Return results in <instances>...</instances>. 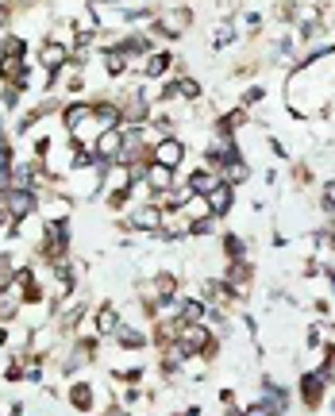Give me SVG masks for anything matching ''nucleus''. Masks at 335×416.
I'll list each match as a JSON object with an SVG mask.
<instances>
[{"label":"nucleus","mask_w":335,"mask_h":416,"mask_svg":"<svg viewBox=\"0 0 335 416\" xmlns=\"http://www.w3.org/2000/svg\"><path fill=\"white\" fill-rule=\"evenodd\" d=\"M151 154H154V162H158V166L174 170V166H181V162H185V143H177V139H158Z\"/></svg>","instance_id":"1"},{"label":"nucleus","mask_w":335,"mask_h":416,"mask_svg":"<svg viewBox=\"0 0 335 416\" xmlns=\"http://www.w3.org/2000/svg\"><path fill=\"white\" fill-rule=\"evenodd\" d=\"M4 208H8L16 220L31 216V212H35V193L31 189H8V193H4Z\"/></svg>","instance_id":"2"},{"label":"nucleus","mask_w":335,"mask_h":416,"mask_svg":"<svg viewBox=\"0 0 335 416\" xmlns=\"http://www.w3.org/2000/svg\"><path fill=\"white\" fill-rule=\"evenodd\" d=\"M204 200H209V212H212V216H227V212H231V205H235V193H231V185H227V182H220Z\"/></svg>","instance_id":"3"},{"label":"nucleus","mask_w":335,"mask_h":416,"mask_svg":"<svg viewBox=\"0 0 335 416\" xmlns=\"http://www.w3.org/2000/svg\"><path fill=\"white\" fill-rule=\"evenodd\" d=\"M127 224L139 227V232H158V224H162V208H154V205L135 208L131 216H127Z\"/></svg>","instance_id":"4"},{"label":"nucleus","mask_w":335,"mask_h":416,"mask_svg":"<svg viewBox=\"0 0 335 416\" xmlns=\"http://www.w3.org/2000/svg\"><path fill=\"white\" fill-rule=\"evenodd\" d=\"M189 19H193V12H189V8H170V12H162V16H158V24H162V31H166V35H181L185 27H189Z\"/></svg>","instance_id":"5"},{"label":"nucleus","mask_w":335,"mask_h":416,"mask_svg":"<svg viewBox=\"0 0 335 416\" xmlns=\"http://www.w3.org/2000/svg\"><path fill=\"white\" fill-rule=\"evenodd\" d=\"M324 382H327V378H324V370H320V374H304V378H301V401H304L309 408H316V405H320Z\"/></svg>","instance_id":"6"},{"label":"nucleus","mask_w":335,"mask_h":416,"mask_svg":"<svg viewBox=\"0 0 335 416\" xmlns=\"http://www.w3.org/2000/svg\"><path fill=\"white\" fill-rule=\"evenodd\" d=\"M216 185H220V174H212V170H197V174L189 177V193H193V197H209Z\"/></svg>","instance_id":"7"},{"label":"nucleus","mask_w":335,"mask_h":416,"mask_svg":"<svg viewBox=\"0 0 335 416\" xmlns=\"http://www.w3.org/2000/svg\"><path fill=\"white\" fill-rule=\"evenodd\" d=\"M92 328H97V335H116L120 332V312L112 305H104L101 312H97V320H92Z\"/></svg>","instance_id":"8"},{"label":"nucleus","mask_w":335,"mask_h":416,"mask_svg":"<svg viewBox=\"0 0 335 416\" xmlns=\"http://www.w3.org/2000/svg\"><path fill=\"white\" fill-rule=\"evenodd\" d=\"M24 74V54H4L0 58V81H19Z\"/></svg>","instance_id":"9"},{"label":"nucleus","mask_w":335,"mask_h":416,"mask_svg":"<svg viewBox=\"0 0 335 416\" xmlns=\"http://www.w3.org/2000/svg\"><path fill=\"white\" fill-rule=\"evenodd\" d=\"M177 312H181V320H177V324H201L204 305H201V301H181V308H177Z\"/></svg>","instance_id":"10"},{"label":"nucleus","mask_w":335,"mask_h":416,"mask_svg":"<svg viewBox=\"0 0 335 416\" xmlns=\"http://www.w3.org/2000/svg\"><path fill=\"white\" fill-rule=\"evenodd\" d=\"M66 58H70V47H58V42H51V47L42 50V62H47L51 70L66 66Z\"/></svg>","instance_id":"11"},{"label":"nucleus","mask_w":335,"mask_h":416,"mask_svg":"<svg viewBox=\"0 0 335 416\" xmlns=\"http://www.w3.org/2000/svg\"><path fill=\"white\" fill-rule=\"evenodd\" d=\"M116 335H120V347H131V351H139L142 343H147V335H142L139 328H124V324H120Z\"/></svg>","instance_id":"12"},{"label":"nucleus","mask_w":335,"mask_h":416,"mask_svg":"<svg viewBox=\"0 0 335 416\" xmlns=\"http://www.w3.org/2000/svg\"><path fill=\"white\" fill-rule=\"evenodd\" d=\"M92 116L101 120L104 131H108V127H116V124H120V116H124V112H120L116 104H97V112H92Z\"/></svg>","instance_id":"13"},{"label":"nucleus","mask_w":335,"mask_h":416,"mask_svg":"<svg viewBox=\"0 0 335 416\" xmlns=\"http://www.w3.org/2000/svg\"><path fill=\"white\" fill-rule=\"evenodd\" d=\"M166 66H170V54H162V50H154L151 58L142 62V70H147V74H151V77H158V74H166Z\"/></svg>","instance_id":"14"},{"label":"nucleus","mask_w":335,"mask_h":416,"mask_svg":"<svg viewBox=\"0 0 335 416\" xmlns=\"http://www.w3.org/2000/svg\"><path fill=\"white\" fill-rule=\"evenodd\" d=\"M85 116H92V112L85 109V104H74V109L66 112V127H70V131H77V127L85 124Z\"/></svg>","instance_id":"15"},{"label":"nucleus","mask_w":335,"mask_h":416,"mask_svg":"<svg viewBox=\"0 0 335 416\" xmlns=\"http://www.w3.org/2000/svg\"><path fill=\"white\" fill-rule=\"evenodd\" d=\"M231 39H235V27L231 24H220L216 31H212V47H227Z\"/></svg>","instance_id":"16"},{"label":"nucleus","mask_w":335,"mask_h":416,"mask_svg":"<svg viewBox=\"0 0 335 416\" xmlns=\"http://www.w3.org/2000/svg\"><path fill=\"white\" fill-rule=\"evenodd\" d=\"M12 278H16V270H12V258H4V255H0V289H8V285H12Z\"/></svg>","instance_id":"17"},{"label":"nucleus","mask_w":335,"mask_h":416,"mask_svg":"<svg viewBox=\"0 0 335 416\" xmlns=\"http://www.w3.org/2000/svg\"><path fill=\"white\" fill-rule=\"evenodd\" d=\"M16 301H12V297H4V289H0V320H12V317H16Z\"/></svg>","instance_id":"18"},{"label":"nucleus","mask_w":335,"mask_h":416,"mask_svg":"<svg viewBox=\"0 0 335 416\" xmlns=\"http://www.w3.org/2000/svg\"><path fill=\"white\" fill-rule=\"evenodd\" d=\"M74 405L77 408H89L92 405V390H89V385H77V390H74Z\"/></svg>","instance_id":"19"},{"label":"nucleus","mask_w":335,"mask_h":416,"mask_svg":"<svg viewBox=\"0 0 335 416\" xmlns=\"http://www.w3.org/2000/svg\"><path fill=\"white\" fill-rule=\"evenodd\" d=\"M243 416H277V408H274V405H266V401H259V405L243 408Z\"/></svg>","instance_id":"20"},{"label":"nucleus","mask_w":335,"mask_h":416,"mask_svg":"<svg viewBox=\"0 0 335 416\" xmlns=\"http://www.w3.org/2000/svg\"><path fill=\"white\" fill-rule=\"evenodd\" d=\"M8 177H12L8 162H0V189H8Z\"/></svg>","instance_id":"21"},{"label":"nucleus","mask_w":335,"mask_h":416,"mask_svg":"<svg viewBox=\"0 0 335 416\" xmlns=\"http://www.w3.org/2000/svg\"><path fill=\"white\" fill-rule=\"evenodd\" d=\"M8 220H12V212L4 208V200H0V224H8Z\"/></svg>","instance_id":"22"},{"label":"nucleus","mask_w":335,"mask_h":416,"mask_svg":"<svg viewBox=\"0 0 335 416\" xmlns=\"http://www.w3.org/2000/svg\"><path fill=\"white\" fill-rule=\"evenodd\" d=\"M4 339H8V332H4V328H0V343H4Z\"/></svg>","instance_id":"23"},{"label":"nucleus","mask_w":335,"mask_h":416,"mask_svg":"<svg viewBox=\"0 0 335 416\" xmlns=\"http://www.w3.org/2000/svg\"><path fill=\"white\" fill-rule=\"evenodd\" d=\"M101 4H112V0H101Z\"/></svg>","instance_id":"24"}]
</instances>
